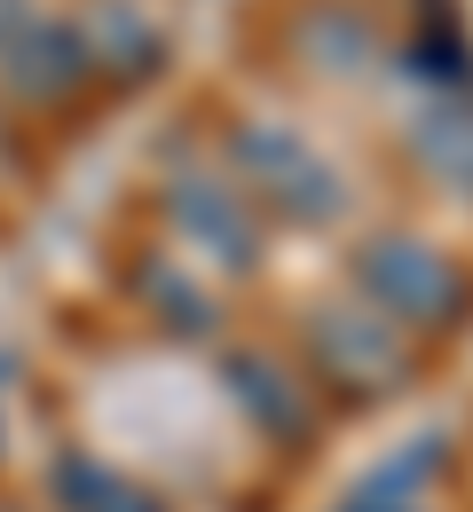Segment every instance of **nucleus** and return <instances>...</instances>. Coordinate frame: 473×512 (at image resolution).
I'll use <instances>...</instances> for the list:
<instances>
[{
  "label": "nucleus",
  "mask_w": 473,
  "mask_h": 512,
  "mask_svg": "<svg viewBox=\"0 0 473 512\" xmlns=\"http://www.w3.org/2000/svg\"><path fill=\"white\" fill-rule=\"evenodd\" d=\"M371 284H379L410 323L450 316V308H458V292H466V284H458V268H450V260H434L426 245H379V253H371Z\"/></svg>",
  "instance_id": "obj_1"
},
{
  "label": "nucleus",
  "mask_w": 473,
  "mask_h": 512,
  "mask_svg": "<svg viewBox=\"0 0 473 512\" xmlns=\"http://www.w3.org/2000/svg\"><path fill=\"white\" fill-rule=\"evenodd\" d=\"M418 150L442 166V174H458V182H473V111H442V119H426V134H418Z\"/></svg>",
  "instance_id": "obj_2"
}]
</instances>
